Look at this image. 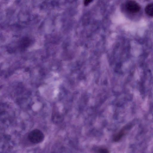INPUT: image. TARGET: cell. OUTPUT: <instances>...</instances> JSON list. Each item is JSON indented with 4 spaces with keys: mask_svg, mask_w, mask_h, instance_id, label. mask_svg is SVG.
<instances>
[{
    "mask_svg": "<svg viewBox=\"0 0 153 153\" xmlns=\"http://www.w3.org/2000/svg\"><path fill=\"white\" fill-rule=\"evenodd\" d=\"M28 138L30 142L34 143H37L43 140L44 135L40 130L35 129L30 132Z\"/></svg>",
    "mask_w": 153,
    "mask_h": 153,
    "instance_id": "6da1fadb",
    "label": "cell"
},
{
    "mask_svg": "<svg viewBox=\"0 0 153 153\" xmlns=\"http://www.w3.org/2000/svg\"><path fill=\"white\" fill-rule=\"evenodd\" d=\"M126 7L127 10L131 13H136L140 9V5L134 1H129L126 4Z\"/></svg>",
    "mask_w": 153,
    "mask_h": 153,
    "instance_id": "7a4b0ae2",
    "label": "cell"
},
{
    "mask_svg": "<svg viewBox=\"0 0 153 153\" xmlns=\"http://www.w3.org/2000/svg\"><path fill=\"white\" fill-rule=\"evenodd\" d=\"M128 127L127 126L124 127L114 136V140L115 141L117 142L120 140L126 133Z\"/></svg>",
    "mask_w": 153,
    "mask_h": 153,
    "instance_id": "3957f363",
    "label": "cell"
},
{
    "mask_svg": "<svg viewBox=\"0 0 153 153\" xmlns=\"http://www.w3.org/2000/svg\"><path fill=\"white\" fill-rule=\"evenodd\" d=\"M145 11L148 15L153 16V3L147 5L145 7Z\"/></svg>",
    "mask_w": 153,
    "mask_h": 153,
    "instance_id": "277c9868",
    "label": "cell"
},
{
    "mask_svg": "<svg viewBox=\"0 0 153 153\" xmlns=\"http://www.w3.org/2000/svg\"><path fill=\"white\" fill-rule=\"evenodd\" d=\"M98 152L103 153H108L109 152L108 149L104 148L100 149L98 150Z\"/></svg>",
    "mask_w": 153,
    "mask_h": 153,
    "instance_id": "5b68a950",
    "label": "cell"
},
{
    "mask_svg": "<svg viewBox=\"0 0 153 153\" xmlns=\"http://www.w3.org/2000/svg\"><path fill=\"white\" fill-rule=\"evenodd\" d=\"M93 0H84V4L86 6L88 5Z\"/></svg>",
    "mask_w": 153,
    "mask_h": 153,
    "instance_id": "8992f818",
    "label": "cell"
}]
</instances>
